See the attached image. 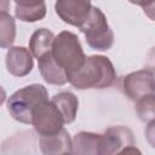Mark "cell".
<instances>
[{"label": "cell", "instance_id": "7402d4cb", "mask_svg": "<svg viewBox=\"0 0 155 155\" xmlns=\"http://www.w3.org/2000/svg\"><path fill=\"white\" fill-rule=\"evenodd\" d=\"M70 155H73V154H70ZM74 155H75V154H74Z\"/></svg>", "mask_w": 155, "mask_h": 155}, {"label": "cell", "instance_id": "4fadbf2b", "mask_svg": "<svg viewBox=\"0 0 155 155\" xmlns=\"http://www.w3.org/2000/svg\"><path fill=\"white\" fill-rule=\"evenodd\" d=\"M101 136L92 132H79L73 139V151L75 155H99Z\"/></svg>", "mask_w": 155, "mask_h": 155}, {"label": "cell", "instance_id": "8992f818", "mask_svg": "<svg viewBox=\"0 0 155 155\" xmlns=\"http://www.w3.org/2000/svg\"><path fill=\"white\" fill-rule=\"evenodd\" d=\"M93 5L90 1H75V0H59L54 4V10L58 17L70 25L79 29L87 22L91 16Z\"/></svg>", "mask_w": 155, "mask_h": 155}, {"label": "cell", "instance_id": "5b68a950", "mask_svg": "<svg viewBox=\"0 0 155 155\" xmlns=\"http://www.w3.org/2000/svg\"><path fill=\"white\" fill-rule=\"evenodd\" d=\"M64 124L65 122L61 111L52 101L45 99L33 111L31 125L40 137L58 133L61 130H63Z\"/></svg>", "mask_w": 155, "mask_h": 155}, {"label": "cell", "instance_id": "9a60e30c", "mask_svg": "<svg viewBox=\"0 0 155 155\" xmlns=\"http://www.w3.org/2000/svg\"><path fill=\"white\" fill-rule=\"evenodd\" d=\"M54 38L56 36L53 35V33L46 28L36 29L29 39V51L35 58H41L44 54L48 53L52 50Z\"/></svg>", "mask_w": 155, "mask_h": 155}, {"label": "cell", "instance_id": "7c38bea8", "mask_svg": "<svg viewBox=\"0 0 155 155\" xmlns=\"http://www.w3.org/2000/svg\"><path fill=\"white\" fill-rule=\"evenodd\" d=\"M15 15L23 22H38L46 15V4L44 1L19 0L15 2Z\"/></svg>", "mask_w": 155, "mask_h": 155}, {"label": "cell", "instance_id": "44dd1931", "mask_svg": "<svg viewBox=\"0 0 155 155\" xmlns=\"http://www.w3.org/2000/svg\"><path fill=\"white\" fill-rule=\"evenodd\" d=\"M117 155H142V153L137 147L130 145V147H126L125 149H122Z\"/></svg>", "mask_w": 155, "mask_h": 155}, {"label": "cell", "instance_id": "7a4b0ae2", "mask_svg": "<svg viewBox=\"0 0 155 155\" xmlns=\"http://www.w3.org/2000/svg\"><path fill=\"white\" fill-rule=\"evenodd\" d=\"M45 99H48L45 86L40 84L28 85L8 97L6 103L7 111L15 120L31 125L33 111Z\"/></svg>", "mask_w": 155, "mask_h": 155}, {"label": "cell", "instance_id": "52a82bcc", "mask_svg": "<svg viewBox=\"0 0 155 155\" xmlns=\"http://www.w3.org/2000/svg\"><path fill=\"white\" fill-rule=\"evenodd\" d=\"M122 87L125 94L136 102L144 96L155 94V76L145 69L137 70L124 78Z\"/></svg>", "mask_w": 155, "mask_h": 155}, {"label": "cell", "instance_id": "9c48e42d", "mask_svg": "<svg viewBox=\"0 0 155 155\" xmlns=\"http://www.w3.org/2000/svg\"><path fill=\"white\" fill-rule=\"evenodd\" d=\"M33 54L23 46H12L6 53V68L13 76H25L33 69Z\"/></svg>", "mask_w": 155, "mask_h": 155}, {"label": "cell", "instance_id": "277c9868", "mask_svg": "<svg viewBox=\"0 0 155 155\" xmlns=\"http://www.w3.org/2000/svg\"><path fill=\"white\" fill-rule=\"evenodd\" d=\"M88 46L97 51H107L114 44V33L99 7L93 6L87 22L80 28Z\"/></svg>", "mask_w": 155, "mask_h": 155}, {"label": "cell", "instance_id": "e0dca14e", "mask_svg": "<svg viewBox=\"0 0 155 155\" xmlns=\"http://www.w3.org/2000/svg\"><path fill=\"white\" fill-rule=\"evenodd\" d=\"M134 110L139 120L150 122L155 119V94H148L136 101Z\"/></svg>", "mask_w": 155, "mask_h": 155}, {"label": "cell", "instance_id": "ac0fdd59", "mask_svg": "<svg viewBox=\"0 0 155 155\" xmlns=\"http://www.w3.org/2000/svg\"><path fill=\"white\" fill-rule=\"evenodd\" d=\"M144 134H145V139L149 143V145L155 149V119L148 122Z\"/></svg>", "mask_w": 155, "mask_h": 155}, {"label": "cell", "instance_id": "3957f363", "mask_svg": "<svg viewBox=\"0 0 155 155\" xmlns=\"http://www.w3.org/2000/svg\"><path fill=\"white\" fill-rule=\"evenodd\" d=\"M51 53L67 75L78 71L85 63L86 56L84 53L79 38L71 31H61L53 40Z\"/></svg>", "mask_w": 155, "mask_h": 155}, {"label": "cell", "instance_id": "30bf717a", "mask_svg": "<svg viewBox=\"0 0 155 155\" xmlns=\"http://www.w3.org/2000/svg\"><path fill=\"white\" fill-rule=\"evenodd\" d=\"M42 155H70L73 154V140L64 128L52 136L40 137Z\"/></svg>", "mask_w": 155, "mask_h": 155}, {"label": "cell", "instance_id": "6da1fadb", "mask_svg": "<svg viewBox=\"0 0 155 155\" xmlns=\"http://www.w3.org/2000/svg\"><path fill=\"white\" fill-rule=\"evenodd\" d=\"M115 79L116 71L111 61L98 54L87 57L78 71L68 75V81L76 90L105 88L111 86Z\"/></svg>", "mask_w": 155, "mask_h": 155}, {"label": "cell", "instance_id": "ba28073f", "mask_svg": "<svg viewBox=\"0 0 155 155\" xmlns=\"http://www.w3.org/2000/svg\"><path fill=\"white\" fill-rule=\"evenodd\" d=\"M130 145H134L132 131L126 126H113L101 136L99 155H117Z\"/></svg>", "mask_w": 155, "mask_h": 155}, {"label": "cell", "instance_id": "d6986e66", "mask_svg": "<svg viewBox=\"0 0 155 155\" xmlns=\"http://www.w3.org/2000/svg\"><path fill=\"white\" fill-rule=\"evenodd\" d=\"M144 69L148 70V71H150L155 76V46L147 54L145 63H144Z\"/></svg>", "mask_w": 155, "mask_h": 155}, {"label": "cell", "instance_id": "ffe728a7", "mask_svg": "<svg viewBox=\"0 0 155 155\" xmlns=\"http://www.w3.org/2000/svg\"><path fill=\"white\" fill-rule=\"evenodd\" d=\"M136 5L142 6L144 13L153 21H155V1H150V2H133Z\"/></svg>", "mask_w": 155, "mask_h": 155}, {"label": "cell", "instance_id": "8fae6325", "mask_svg": "<svg viewBox=\"0 0 155 155\" xmlns=\"http://www.w3.org/2000/svg\"><path fill=\"white\" fill-rule=\"evenodd\" d=\"M38 68L42 79L51 85L62 86L68 82V75L63 68L54 61L51 51L38 59Z\"/></svg>", "mask_w": 155, "mask_h": 155}, {"label": "cell", "instance_id": "2e32d148", "mask_svg": "<svg viewBox=\"0 0 155 155\" xmlns=\"http://www.w3.org/2000/svg\"><path fill=\"white\" fill-rule=\"evenodd\" d=\"M16 38V23L13 17L1 10L0 12V46L2 48H11Z\"/></svg>", "mask_w": 155, "mask_h": 155}, {"label": "cell", "instance_id": "5bb4252c", "mask_svg": "<svg viewBox=\"0 0 155 155\" xmlns=\"http://www.w3.org/2000/svg\"><path fill=\"white\" fill-rule=\"evenodd\" d=\"M51 101L61 111L65 124H71L75 120L79 108V99L74 93L69 91L58 92L52 97Z\"/></svg>", "mask_w": 155, "mask_h": 155}]
</instances>
